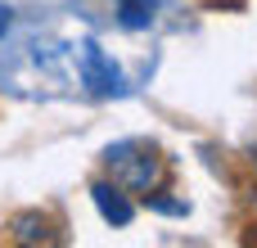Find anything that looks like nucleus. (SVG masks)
Here are the masks:
<instances>
[{
    "instance_id": "1",
    "label": "nucleus",
    "mask_w": 257,
    "mask_h": 248,
    "mask_svg": "<svg viewBox=\"0 0 257 248\" xmlns=\"http://www.w3.org/2000/svg\"><path fill=\"white\" fill-rule=\"evenodd\" d=\"M104 167H108L113 185L136 190V194H154L163 185V172H167L158 145H149V140H117V145H108L104 149Z\"/></svg>"
},
{
    "instance_id": "2",
    "label": "nucleus",
    "mask_w": 257,
    "mask_h": 248,
    "mask_svg": "<svg viewBox=\"0 0 257 248\" xmlns=\"http://www.w3.org/2000/svg\"><path fill=\"white\" fill-rule=\"evenodd\" d=\"M81 81L90 95H126V77L95 41H81Z\"/></svg>"
},
{
    "instance_id": "3",
    "label": "nucleus",
    "mask_w": 257,
    "mask_h": 248,
    "mask_svg": "<svg viewBox=\"0 0 257 248\" xmlns=\"http://www.w3.org/2000/svg\"><path fill=\"white\" fill-rule=\"evenodd\" d=\"M90 199H95V208H99V217H104L108 226H131L136 208H131V199L122 194V185H113V181H95V185H90Z\"/></svg>"
},
{
    "instance_id": "4",
    "label": "nucleus",
    "mask_w": 257,
    "mask_h": 248,
    "mask_svg": "<svg viewBox=\"0 0 257 248\" xmlns=\"http://www.w3.org/2000/svg\"><path fill=\"white\" fill-rule=\"evenodd\" d=\"M14 239H18V244H54L59 235H54V226H50L45 217L23 212V217H14Z\"/></svg>"
},
{
    "instance_id": "5",
    "label": "nucleus",
    "mask_w": 257,
    "mask_h": 248,
    "mask_svg": "<svg viewBox=\"0 0 257 248\" xmlns=\"http://www.w3.org/2000/svg\"><path fill=\"white\" fill-rule=\"evenodd\" d=\"M154 5H158V0H117V18H122V27H131V32L149 27V23H154Z\"/></svg>"
},
{
    "instance_id": "6",
    "label": "nucleus",
    "mask_w": 257,
    "mask_h": 248,
    "mask_svg": "<svg viewBox=\"0 0 257 248\" xmlns=\"http://www.w3.org/2000/svg\"><path fill=\"white\" fill-rule=\"evenodd\" d=\"M9 23H14V14H9V9H0V36L9 32Z\"/></svg>"
}]
</instances>
